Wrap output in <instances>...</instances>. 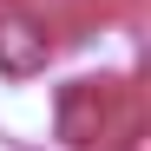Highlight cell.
Segmentation results:
<instances>
[{"instance_id":"cell-1","label":"cell","mask_w":151,"mask_h":151,"mask_svg":"<svg viewBox=\"0 0 151 151\" xmlns=\"http://www.w3.org/2000/svg\"><path fill=\"white\" fill-rule=\"evenodd\" d=\"M46 59H53V40H46L40 20L33 13H0V72L33 79V72H46Z\"/></svg>"},{"instance_id":"cell-2","label":"cell","mask_w":151,"mask_h":151,"mask_svg":"<svg viewBox=\"0 0 151 151\" xmlns=\"http://www.w3.org/2000/svg\"><path fill=\"white\" fill-rule=\"evenodd\" d=\"M99 125H105V99H99V86H66L59 92V138L66 145H92Z\"/></svg>"}]
</instances>
